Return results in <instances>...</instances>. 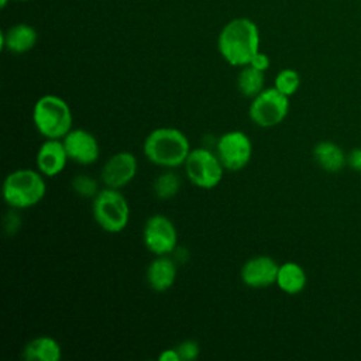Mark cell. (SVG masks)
<instances>
[{
	"mask_svg": "<svg viewBox=\"0 0 361 361\" xmlns=\"http://www.w3.org/2000/svg\"><path fill=\"white\" fill-rule=\"evenodd\" d=\"M259 42L257 24L247 17H237L221 28L217 38V49L227 63L243 68L259 51Z\"/></svg>",
	"mask_w": 361,
	"mask_h": 361,
	"instance_id": "1",
	"label": "cell"
},
{
	"mask_svg": "<svg viewBox=\"0 0 361 361\" xmlns=\"http://www.w3.org/2000/svg\"><path fill=\"white\" fill-rule=\"evenodd\" d=\"M190 144L185 133L173 127H158L144 140L142 151L149 162L161 168H178L185 164Z\"/></svg>",
	"mask_w": 361,
	"mask_h": 361,
	"instance_id": "2",
	"label": "cell"
},
{
	"mask_svg": "<svg viewBox=\"0 0 361 361\" xmlns=\"http://www.w3.org/2000/svg\"><path fill=\"white\" fill-rule=\"evenodd\" d=\"M32 123L44 138L62 140L72 130L73 116L66 100L56 94H44L32 107Z\"/></svg>",
	"mask_w": 361,
	"mask_h": 361,
	"instance_id": "3",
	"label": "cell"
},
{
	"mask_svg": "<svg viewBox=\"0 0 361 361\" xmlns=\"http://www.w3.org/2000/svg\"><path fill=\"white\" fill-rule=\"evenodd\" d=\"M1 190L4 202L11 209H30L44 199L47 183L39 171L23 168L6 176Z\"/></svg>",
	"mask_w": 361,
	"mask_h": 361,
	"instance_id": "4",
	"label": "cell"
},
{
	"mask_svg": "<svg viewBox=\"0 0 361 361\" xmlns=\"http://www.w3.org/2000/svg\"><path fill=\"white\" fill-rule=\"evenodd\" d=\"M92 213L96 224L106 233H120L130 221V206L118 189L104 188L92 202Z\"/></svg>",
	"mask_w": 361,
	"mask_h": 361,
	"instance_id": "5",
	"label": "cell"
},
{
	"mask_svg": "<svg viewBox=\"0 0 361 361\" xmlns=\"http://www.w3.org/2000/svg\"><path fill=\"white\" fill-rule=\"evenodd\" d=\"M183 166L188 179L200 189L216 188L226 171L217 154L204 147L190 149Z\"/></svg>",
	"mask_w": 361,
	"mask_h": 361,
	"instance_id": "6",
	"label": "cell"
},
{
	"mask_svg": "<svg viewBox=\"0 0 361 361\" xmlns=\"http://www.w3.org/2000/svg\"><path fill=\"white\" fill-rule=\"evenodd\" d=\"M289 111V97L275 87H267L255 97L248 107L251 121L261 128H271L281 124Z\"/></svg>",
	"mask_w": 361,
	"mask_h": 361,
	"instance_id": "7",
	"label": "cell"
},
{
	"mask_svg": "<svg viewBox=\"0 0 361 361\" xmlns=\"http://www.w3.org/2000/svg\"><path fill=\"white\" fill-rule=\"evenodd\" d=\"M216 154L226 171L237 172L250 164L252 157V142L244 131L231 130L219 137L216 142Z\"/></svg>",
	"mask_w": 361,
	"mask_h": 361,
	"instance_id": "8",
	"label": "cell"
},
{
	"mask_svg": "<svg viewBox=\"0 0 361 361\" xmlns=\"http://www.w3.org/2000/svg\"><path fill=\"white\" fill-rule=\"evenodd\" d=\"M145 248L154 255H169L178 245V231L172 220L164 214H152L142 227Z\"/></svg>",
	"mask_w": 361,
	"mask_h": 361,
	"instance_id": "9",
	"label": "cell"
},
{
	"mask_svg": "<svg viewBox=\"0 0 361 361\" xmlns=\"http://www.w3.org/2000/svg\"><path fill=\"white\" fill-rule=\"evenodd\" d=\"M137 171L138 162L134 154L128 151H120L104 162L100 178L106 188L121 189L135 178Z\"/></svg>",
	"mask_w": 361,
	"mask_h": 361,
	"instance_id": "10",
	"label": "cell"
},
{
	"mask_svg": "<svg viewBox=\"0 0 361 361\" xmlns=\"http://www.w3.org/2000/svg\"><path fill=\"white\" fill-rule=\"evenodd\" d=\"M69 161L79 165H92L100 157V145L97 138L85 128H72L63 138Z\"/></svg>",
	"mask_w": 361,
	"mask_h": 361,
	"instance_id": "11",
	"label": "cell"
},
{
	"mask_svg": "<svg viewBox=\"0 0 361 361\" xmlns=\"http://www.w3.org/2000/svg\"><path fill=\"white\" fill-rule=\"evenodd\" d=\"M279 265L268 255H255L247 259L240 271L243 283L252 289H262L276 283Z\"/></svg>",
	"mask_w": 361,
	"mask_h": 361,
	"instance_id": "12",
	"label": "cell"
},
{
	"mask_svg": "<svg viewBox=\"0 0 361 361\" xmlns=\"http://www.w3.org/2000/svg\"><path fill=\"white\" fill-rule=\"evenodd\" d=\"M69 161L66 149L63 147L62 140L56 138H45V141L39 145L35 157L37 169L48 178L59 175Z\"/></svg>",
	"mask_w": 361,
	"mask_h": 361,
	"instance_id": "13",
	"label": "cell"
},
{
	"mask_svg": "<svg viewBox=\"0 0 361 361\" xmlns=\"http://www.w3.org/2000/svg\"><path fill=\"white\" fill-rule=\"evenodd\" d=\"M37 31L32 25L20 23L1 31L0 47L11 54H25L37 44Z\"/></svg>",
	"mask_w": 361,
	"mask_h": 361,
	"instance_id": "14",
	"label": "cell"
},
{
	"mask_svg": "<svg viewBox=\"0 0 361 361\" xmlns=\"http://www.w3.org/2000/svg\"><path fill=\"white\" fill-rule=\"evenodd\" d=\"M148 286L155 292H165L175 283L176 265L168 255H157L152 259L145 272Z\"/></svg>",
	"mask_w": 361,
	"mask_h": 361,
	"instance_id": "15",
	"label": "cell"
},
{
	"mask_svg": "<svg viewBox=\"0 0 361 361\" xmlns=\"http://www.w3.org/2000/svg\"><path fill=\"white\" fill-rule=\"evenodd\" d=\"M23 358L27 361H59L62 348L54 337L38 336L24 345Z\"/></svg>",
	"mask_w": 361,
	"mask_h": 361,
	"instance_id": "16",
	"label": "cell"
},
{
	"mask_svg": "<svg viewBox=\"0 0 361 361\" xmlns=\"http://www.w3.org/2000/svg\"><path fill=\"white\" fill-rule=\"evenodd\" d=\"M316 164L326 172H340L347 165V155L343 148L331 141H320L313 148Z\"/></svg>",
	"mask_w": 361,
	"mask_h": 361,
	"instance_id": "17",
	"label": "cell"
},
{
	"mask_svg": "<svg viewBox=\"0 0 361 361\" xmlns=\"http://www.w3.org/2000/svg\"><path fill=\"white\" fill-rule=\"evenodd\" d=\"M306 282H307L306 272L299 264L293 261H288L279 265L275 285L282 292L288 295H298L305 289Z\"/></svg>",
	"mask_w": 361,
	"mask_h": 361,
	"instance_id": "18",
	"label": "cell"
},
{
	"mask_svg": "<svg viewBox=\"0 0 361 361\" xmlns=\"http://www.w3.org/2000/svg\"><path fill=\"white\" fill-rule=\"evenodd\" d=\"M265 72L255 69L251 65H245L241 68L237 76V86L243 96L245 97H255L261 93L265 87Z\"/></svg>",
	"mask_w": 361,
	"mask_h": 361,
	"instance_id": "19",
	"label": "cell"
},
{
	"mask_svg": "<svg viewBox=\"0 0 361 361\" xmlns=\"http://www.w3.org/2000/svg\"><path fill=\"white\" fill-rule=\"evenodd\" d=\"M152 189L157 197L164 200L172 199L180 189V179L175 172L165 171L155 178Z\"/></svg>",
	"mask_w": 361,
	"mask_h": 361,
	"instance_id": "20",
	"label": "cell"
},
{
	"mask_svg": "<svg viewBox=\"0 0 361 361\" xmlns=\"http://www.w3.org/2000/svg\"><path fill=\"white\" fill-rule=\"evenodd\" d=\"M299 86H300V75L290 68H285L279 71L274 80V87L288 97L295 94Z\"/></svg>",
	"mask_w": 361,
	"mask_h": 361,
	"instance_id": "21",
	"label": "cell"
},
{
	"mask_svg": "<svg viewBox=\"0 0 361 361\" xmlns=\"http://www.w3.org/2000/svg\"><path fill=\"white\" fill-rule=\"evenodd\" d=\"M73 190L83 197H94L99 192L97 182L87 175H78L72 179Z\"/></svg>",
	"mask_w": 361,
	"mask_h": 361,
	"instance_id": "22",
	"label": "cell"
},
{
	"mask_svg": "<svg viewBox=\"0 0 361 361\" xmlns=\"http://www.w3.org/2000/svg\"><path fill=\"white\" fill-rule=\"evenodd\" d=\"M175 348L179 354L180 361H193L199 357V353H200L199 344L195 340H185L180 344H178Z\"/></svg>",
	"mask_w": 361,
	"mask_h": 361,
	"instance_id": "23",
	"label": "cell"
},
{
	"mask_svg": "<svg viewBox=\"0 0 361 361\" xmlns=\"http://www.w3.org/2000/svg\"><path fill=\"white\" fill-rule=\"evenodd\" d=\"M248 65L254 66V68L258 69V71L265 72V71H268V68L271 66V59H269V56H268L265 52L258 51V52L252 56V59H251V62H250Z\"/></svg>",
	"mask_w": 361,
	"mask_h": 361,
	"instance_id": "24",
	"label": "cell"
},
{
	"mask_svg": "<svg viewBox=\"0 0 361 361\" xmlns=\"http://www.w3.org/2000/svg\"><path fill=\"white\" fill-rule=\"evenodd\" d=\"M347 165L353 171L361 172V148H354L350 151V154L347 155Z\"/></svg>",
	"mask_w": 361,
	"mask_h": 361,
	"instance_id": "25",
	"label": "cell"
},
{
	"mask_svg": "<svg viewBox=\"0 0 361 361\" xmlns=\"http://www.w3.org/2000/svg\"><path fill=\"white\" fill-rule=\"evenodd\" d=\"M161 361H180L179 358V354L176 351V348H169V350H164L159 357H158Z\"/></svg>",
	"mask_w": 361,
	"mask_h": 361,
	"instance_id": "26",
	"label": "cell"
},
{
	"mask_svg": "<svg viewBox=\"0 0 361 361\" xmlns=\"http://www.w3.org/2000/svg\"><path fill=\"white\" fill-rule=\"evenodd\" d=\"M7 3H8V0H0V7L4 8L7 6Z\"/></svg>",
	"mask_w": 361,
	"mask_h": 361,
	"instance_id": "27",
	"label": "cell"
},
{
	"mask_svg": "<svg viewBox=\"0 0 361 361\" xmlns=\"http://www.w3.org/2000/svg\"><path fill=\"white\" fill-rule=\"evenodd\" d=\"M17 1H28V0H17Z\"/></svg>",
	"mask_w": 361,
	"mask_h": 361,
	"instance_id": "28",
	"label": "cell"
}]
</instances>
